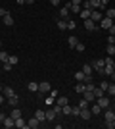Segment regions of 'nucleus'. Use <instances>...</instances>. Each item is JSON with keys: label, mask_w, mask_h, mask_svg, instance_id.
Segmentation results:
<instances>
[{"label": "nucleus", "mask_w": 115, "mask_h": 129, "mask_svg": "<svg viewBox=\"0 0 115 129\" xmlns=\"http://www.w3.org/2000/svg\"><path fill=\"white\" fill-rule=\"evenodd\" d=\"M96 102H98L102 108H109V104H111L107 96H100V98H96Z\"/></svg>", "instance_id": "5"}, {"label": "nucleus", "mask_w": 115, "mask_h": 129, "mask_svg": "<svg viewBox=\"0 0 115 129\" xmlns=\"http://www.w3.org/2000/svg\"><path fill=\"white\" fill-rule=\"evenodd\" d=\"M107 85H109V83H107V81H102V83H100V89H102V91H107Z\"/></svg>", "instance_id": "38"}, {"label": "nucleus", "mask_w": 115, "mask_h": 129, "mask_svg": "<svg viewBox=\"0 0 115 129\" xmlns=\"http://www.w3.org/2000/svg\"><path fill=\"white\" fill-rule=\"evenodd\" d=\"M81 112V106H71V116H79Z\"/></svg>", "instance_id": "35"}, {"label": "nucleus", "mask_w": 115, "mask_h": 129, "mask_svg": "<svg viewBox=\"0 0 115 129\" xmlns=\"http://www.w3.org/2000/svg\"><path fill=\"white\" fill-rule=\"evenodd\" d=\"M111 25H113V19H109V17H102V21H100V27H102V29H107V31H109Z\"/></svg>", "instance_id": "2"}, {"label": "nucleus", "mask_w": 115, "mask_h": 129, "mask_svg": "<svg viewBox=\"0 0 115 129\" xmlns=\"http://www.w3.org/2000/svg\"><path fill=\"white\" fill-rule=\"evenodd\" d=\"M105 92H109L111 96H113V94H115V83H111V85H107V91H105Z\"/></svg>", "instance_id": "36"}, {"label": "nucleus", "mask_w": 115, "mask_h": 129, "mask_svg": "<svg viewBox=\"0 0 115 129\" xmlns=\"http://www.w3.org/2000/svg\"><path fill=\"white\" fill-rule=\"evenodd\" d=\"M90 112H92V116H98V114L102 112V106H100L98 102H96V104H92V106H90Z\"/></svg>", "instance_id": "19"}, {"label": "nucleus", "mask_w": 115, "mask_h": 129, "mask_svg": "<svg viewBox=\"0 0 115 129\" xmlns=\"http://www.w3.org/2000/svg\"><path fill=\"white\" fill-rule=\"evenodd\" d=\"M105 17H109V19H115V8H109V10L105 12Z\"/></svg>", "instance_id": "30"}, {"label": "nucleus", "mask_w": 115, "mask_h": 129, "mask_svg": "<svg viewBox=\"0 0 115 129\" xmlns=\"http://www.w3.org/2000/svg\"><path fill=\"white\" fill-rule=\"evenodd\" d=\"M113 70H115V62H113Z\"/></svg>", "instance_id": "58"}, {"label": "nucleus", "mask_w": 115, "mask_h": 129, "mask_svg": "<svg viewBox=\"0 0 115 129\" xmlns=\"http://www.w3.org/2000/svg\"><path fill=\"white\" fill-rule=\"evenodd\" d=\"M0 46H2V43H0Z\"/></svg>", "instance_id": "60"}, {"label": "nucleus", "mask_w": 115, "mask_h": 129, "mask_svg": "<svg viewBox=\"0 0 115 129\" xmlns=\"http://www.w3.org/2000/svg\"><path fill=\"white\" fill-rule=\"evenodd\" d=\"M2 125H4L6 129H10V127H14V125H16V119L12 118V116H6V119L2 121Z\"/></svg>", "instance_id": "4"}, {"label": "nucleus", "mask_w": 115, "mask_h": 129, "mask_svg": "<svg viewBox=\"0 0 115 129\" xmlns=\"http://www.w3.org/2000/svg\"><path fill=\"white\" fill-rule=\"evenodd\" d=\"M0 16H2V17L8 16V10H6V8H0Z\"/></svg>", "instance_id": "47"}, {"label": "nucleus", "mask_w": 115, "mask_h": 129, "mask_svg": "<svg viewBox=\"0 0 115 129\" xmlns=\"http://www.w3.org/2000/svg\"><path fill=\"white\" fill-rule=\"evenodd\" d=\"M58 29H61V31H63V29H67V19L60 17V19H58Z\"/></svg>", "instance_id": "21"}, {"label": "nucleus", "mask_w": 115, "mask_h": 129, "mask_svg": "<svg viewBox=\"0 0 115 129\" xmlns=\"http://www.w3.org/2000/svg\"><path fill=\"white\" fill-rule=\"evenodd\" d=\"M84 29H86V31H96V23L88 17V19H84Z\"/></svg>", "instance_id": "6"}, {"label": "nucleus", "mask_w": 115, "mask_h": 129, "mask_svg": "<svg viewBox=\"0 0 115 129\" xmlns=\"http://www.w3.org/2000/svg\"><path fill=\"white\" fill-rule=\"evenodd\" d=\"M104 119H105V121H113V119H115V112H113V110H105Z\"/></svg>", "instance_id": "13"}, {"label": "nucleus", "mask_w": 115, "mask_h": 129, "mask_svg": "<svg viewBox=\"0 0 115 129\" xmlns=\"http://www.w3.org/2000/svg\"><path fill=\"white\" fill-rule=\"evenodd\" d=\"M107 43H109V44H115V35H109V39H107Z\"/></svg>", "instance_id": "46"}, {"label": "nucleus", "mask_w": 115, "mask_h": 129, "mask_svg": "<svg viewBox=\"0 0 115 129\" xmlns=\"http://www.w3.org/2000/svg\"><path fill=\"white\" fill-rule=\"evenodd\" d=\"M50 4H54V6H58V4H60V0H50Z\"/></svg>", "instance_id": "49"}, {"label": "nucleus", "mask_w": 115, "mask_h": 129, "mask_svg": "<svg viewBox=\"0 0 115 129\" xmlns=\"http://www.w3.org/2000/svg\"><path fill=\"white\" fill-rule=\"evenodd\" d=\"M94 96L96 98H100V96H104V91L100 89V87H94Z\"/></svg>", "instance_id": "31"}, {"label": "nucleus", "mask_w": 115, "mask_h": 129, "mask_svg": "<svg viewBox=\"0 0 115 129\" xmlns=\"http://www.w3.org/2000/svg\"><path fill=\"white\" fill-rule=\"evenodd\" d=\"M8 62H10L12 66H16L17 62H19V58H17V56H10V58H8Z\"/></svg>", "instance_id": "37"}, {"label": "nucleus", "mask_w": 115, "mask_h": 129, "mask_svg": "<svg viewBox=\"0 0 115 129\" xmlns=\"http://www.w3.org/2000/svg\"><path fill=\"white\" fill-rule=\"evenodd\" d=\"M35 0H25V4H33Z\"/></svg>", "instance_id": "52"}, {"label": "nucleus", "mask_w": 115, "mask_h": 129, "mask_svg": "<svg viewBox=\"0 0 115 129\" xmlns=\"http://www.w3.org/2000/svg\"><path fill=\"white\" fill-rule=\"evenodd\" d=\"M71 4H82V0H71Z\"/></svg>", "instance_id": "50"}, {"label": "nucleus", "mask_w": 115, "mask_h": 129, "mask_svg": "<svg viewBox=\"0 0 115 129\" xmlns=\"http://www.w3.org/2000/svg\"><path fill=\"white\" fill-rule=\"evenodd\" d=\"M82 94H84V98H86L88 102H94V100H96V96H94V91H84Z\"/></svg>", "instance_id": "17"}, {"label": "nucleus", "mask_w": 115, "mask_h": 129, "mask_svg": "<svg viewBox=\"0 0 115 129\" xmlns=\"http://www.w3.org/2000/svg\"><path fill=\"white\" fill-rule=\"evenodd\" d=\"M107 4H109V0H100V8H105Z\"/></svg>", "instance_id": "44"}, {"label": "nucleus", "mask_w": 115, "mask_h": 129, "mask_svg": "<svg viewBox=\"0 0 115 129\" xmlns=\"http://www.w3.org/2000/svg\"><path fill=\"white\" fill-rule=\"evenodd\" d=\"M90 14H92V10H86V8H82V10H81V17H82V19H88Z\"/></svg>", "instance_id": "26"}, {"label": "nucleus", "mask_w": 115, "mask_h": 129, "mask_svg": "<svg viewBox=\"0 0 115 129\" xmlns=\"http://www.w3.org/2000/svg\"><path fill=\"white\" fill-rule=\"evenodd\" d=\"M61 114H67V116H71V106H69V104H65V106L61 108Z\"/></svg>", "instance_id": "34"}, {"label": "nucleus", "mask_w": 115, "mask_h": 129, "mask_svg": "<svg viewBox=\"0 0 115 129\" xmlns=\"http://www.w3.org/2000/svg\"><path fill=\"white\" fill-rule=\"evenodd\" d=\"M8 104H10V106H17V104H19V96H17V94H12V96L8 98Z\"/></svg>", "instance_id": "18"}, {"label": "nucleus", "mask_w": 115, "mask_h": 129, "mask_svg": "<svg viewBox=\"0 0 115 129\" xmlns=\"http://www.w3.org/2000/svg\"><path fill=\"white\" fill-rule=\"evenodd\" d=\"M21 116H23V114H21V110H19V108H16V106L12 108V118H14V119L21 118Z\"/></svg>", "instance_id": "20"}, {"label": "nucleus", "mask_w": 115, "mask_h": 129, "mask_svg": "<svg viewBox=\"0 0 115 129\" xmlns=\"http://www.w3.org/2000/svg\"><path fill=\"white\" fill-rule=\"evenodd\" d=\"M2 94H4L6 98H10L12 94H16V91H14L12 87H4V89H2Z\"/></svg>", "instance_id": "15"}, {"label": "nucleus", "mask_w": 115, "mask_h": 129, "mask_svg": "<svg viewBox=\"0 0 115 129\" xmlns=\"http://www.w3.org/2000/svg\"><path fill=\"white\" fill-rule=\"evenodd\" d=\"M4 100H6V96H4V94H0V104L4 102Z\"/></svg>", "instance_id": "51"}, {"label": "nucleus", "mask_w": 115, "mask_h": 129, "mask_svg": "<svg viewBox=\"0 0 115 129\" xmlns=\"http://www.w3.org/2000/svg\"><path fill=\"white\" fill-rule=\"evenodd\" d=\"M111 79H113V81H115V71H113V73H111Z\"/></svg>", "instance_id": "54"}, {"label": "nucleus", "mask_w": 115, "mask_h": 129, "mask_svg": "<svg viewBox=\"0 0 115 129\" xmlns=\"http://www.w3.org/2000/svg\"><path fill=\"white\" fill-rule=\"evenodd\" d=\"M109 35H115V23L111 25V29H109Z\"/></svg>", "instance_id": "48"}, {"label": "nucleus", "mask_w": 115, "mask_h": 129, "mask_svg": "<svg viewBox=\"0 0 115 129\" xmlns=\"http://www.w3.org/2000/svg\"><path fill=\"white\" fill-rule=\"evenodd\" d=\"M75 21H67V29H71V31H75Z\"/></svg>", "instance_id": "42"}, {"label": "nucleus", "mask_w": 115, "mask_h": 129, "mask_svg": "<svg viewBox=\"0 0 115 129\" xmlns=\"http://www.w3.org/2000/svg\"><path fill=\"white\" fill-rule=\"evenodd\" d=\"M2 71H4V70H2V68H0V73H2Z\"/></svg>", "instance_id": "57"}, {"label": "nucleus", "mask_w": 115, "mask_h": 129, "mask_svg": "<svg viewBox=\"0 0 115 129\" xmlns=\"http://www.w3.org/2000/svg\"><path fill=\"white\" fill-rule=\"evenodd\" d=\"M69 44H71L73 48H75L77 44H79V39H77V37H75V35H71V37H69Z\"/></svg>", "instance_id": "29"}, {"label": "nucleus", "mask_w": 115, "mask_h": 129, "mask_svg": "<svg viewBox=\"0 0 115 129\" xmlns=\"http://www.w3.org/2000/svg\"><path fill=\"white\" fill-rule=\"evenodd\" d=\"M54 118H56V112H54V108H50V110H46V119H48V121H52Z\"/></svg>", "instance_id": "25"}, {"label": "nucleus", "mask_w": 115, "mask_h": 129, "mask_svg": "<svg viewBox=\"0 0 115 129\" xmlns=\"http://www.w3.org/2000/svg\"><path fill=\"white\" fill-rule=\"evenodd\" d=\"M113 112H115V108H113Z\"/></svg>", "instance_id": "61"}, {"label": "nucleus", "mask_w": 115, "mask_h": 129, "mask_svg": "<svg viewBox=\"0 0 115 129\" xmlns=\"http://www.w3.org/2000/svg\"><path fill=\"white\" fill-rule=\"evenodd\" d=\"M102 17H104V16H102V14H100L98 10H92V14H90V19H92L94 23H98V21H102Z\"/></svg>", "instance_id": "7"}, {"label": "nucleus", "mask_w": 115, "mask_h": 129, "mask_svg": "<svg viewBox=\"0 0 115 129\" xmlns=\"http://www.w3.org/2000/svg\"><path fill=\"white\" fill-rule=\"evenodd\" d=\"M52 91V87H50L48 81H42V83H38V92H50Z\"/></svg>", "instance_id": "3"}, {"label": "nucleus", "mask_w": 115, "mask_h": 129, "mask_svg": "<svg viewBox=\"0 0 115 129\" xmlns=\"http://www.w3.org/2000/svg\"><path fill=\"white\" fill-rule=\"evenodd\" d=\"M90 66H92L94 71H98V73H102V75H104V68H105V62H104V60H94Z\"/></svg>", "instance_id": "1"}, {"label": "nucleus", "mask_w": 115, "mask_h": 129, "mask_svg": "<svg viewBox=\"0 0 115 129\" xmlns=\"http://www.w3.org/2000/svg\"><path fill=\"white\" fill-rule=\"evenodd\" d=\"M16 127L25 129V127H27V119H23V116H21V118H17V119H16Z\"/></svg>", "instance_id": "12"}, {"label": "nucleus", "mask_w": 115, "mask_h": 129, "mask_svg": "<svg viewBox=\"0 0 115 129\" xmlns=\"http://www.w3.org/2000/svg\"><path fill=\"white\" fill-rule=\"evenodd\" d=\"M84 87H86V85H84L82 81H79V85L75 87V92H84Z\"/></svg>", "instance_id": "28"}, {"label": "nucleus", "mask_w": 115, "mask_h": 129, "mask_svg": "<svg viewBox=\"0 0 115 129\" xmlns=\"http://www.w3.org/2000/svg\"><path fill=\"white\" fill-rule=\"evenodd\" d=\"M88 8H90V10H98L100 8V0H90V2H88Z\"/></svg>", "instance_id": "24"}, {"label": "nucleus", "mask_w": 115, "mask_h": 129, "mask_svg": "<svg viewBox=\"0 0 115 129\" xmlns=\"http://www.w3.org/2000/svg\"><path fill=\"white\" fill-rule=\"evenodd\" d=\"M79 106H81V108H88V100H86V98H82L81 102H79Z\"/></svg>", "instance_id": "40"}, {"label": "nucleus", "mask_w": 115, "mask_h": 129, "mask_svg": "<svg viewBox=\"0 0 115 129\" xmlns=\"http://www.w3.org/2000/svg\"><path fill=\"white\" fill-rule=\"evenodd\" d=\"M113 102H115V94H113Z\"/></svg>", "instance_id": "59"}, {"label": "nucleus", "mask_w": 115, "mask_h": 129, "mask_svg": "<svg viewBox=\"0 0 115 129\" xmlns=\"http://www.w3.org/2000/svg\"><path fill=\"white\" fill-rule=\"evenodd\" d=\"M2 89H4V87H2V85H0V92H2Z\"/></svg>", "instance_id": "55"}, {"label": "nucleus", "mask_w": 115, "mask_h": 129, "mask_svg": "<svg viewBox=\"0 0 115 129\" xmlns=\"http://www.w3.org/2000/svg\"><path fill=\"white\" fill-rule=\"evenodd\" d=\"M2 70H4V71H10V70H12V64H10V62H4V66H2Z\"/></svg>", "instance_id": "39"}, {"label": "nucleus", "mask_w": 115, "mask_h": 129, "mask_svg": "<svg viewBox=\"0 0 115 129\" xmlns=\"http://www.w3.org/2000/svg\"><path fill=\"white\" fill-rule=\"evenodd\" d=\"M105 127H109V129H115V119H113V121H105Z\"/></svg>", "instance_id": "43"}, {"label": "nucleus", "mask_w": 115, "mask_h": 129, "mask_svg": "<svg viewBox=\"0 0 115 129\" xmlns=\"http://www.w3.org/2000/svg\"><path fill=\"white\" fill-rule=\"evenodd\" d=\"M2 19H4V25H8V27H12V25H14V17H12L10 14H8V16H4Z\"/></svg>", "instance_id": "23"}, {"label": "nucleus", "mask_w": 115, "mask_h": 129, "mask_svg": "<svg viewBox=\"0 0 115 129\" xmlns=\"http://www.w3.org/2000/svg\"><path fill=\"white\" fill-rule=\"evenodd\" d=\"M56 104L63 108L65 104H69V98H67V96H56Z\"/></svg>", "instance_id": "9"}, {"label": "nucleus", "mask_w": 115, "mask_h": 129, "mask_svg": "<svg viewBox=\"0 0 115 129\" xmlns=\"http://www.w3.org/2000/svg\"><path fill=\"white\" fill-rule=\"evenodd\" d=\"M69 14H71V12H69V6H63V8L60 10V17H63V19H67Z\"/></svg>", "instance_id": "16"}, {"label": "nucleus", "mask_w": 115, "mask_h": 129, "mask_svg": "<svg viewBox=\"0 0 115 129\" xmlns=\"http://www.w3.org/2000/svg\"><path fill=\"white\" fill-rule=\"evenodd\" d=\"M84 77H86V75L82 73V70H81V71H77V73H75V79H77V81H84Z\"/></svg>", "instance_id": "32"}, {"label": "nucleus", "mask_w": 115, "mask_h": 129, "mask_svg": "<svg viewBox=\"0 0 115 129\" xmlns=\"http://www.w3.org/2000/svg\"><path fill=\"white\" fill-rule=\"evenodd\" d=\"M38 125H40V121H38L37 118H31V119H27V127H31V129H37Z\"/></svg>", "instance_id": "10"}, {"label": "nucleus", "mask_w": 115, "mask_h": 129, "mask_svg": "<svg viewBox=\"0 0 115 129\" xmlns=\"http://www.w3.org/2000/svg\"><path fill=\"white\" fill-rule=\"evenodd\" d=\"M82 2H90V0H82Z\"/></svg>", "instance_id": "56"}, {"label": "nucleus", "mask_w": 115, "mask_h": 129, "mask_svg": "<svg viewBox=\"0 0 115 129\" xmlns=\"http://www.w3.org/2000/svg\"><path fill=\"white\" fill-rule=\"evenodd\" d=\"M8 58H10V54L6 50H0V62H8Z\"/></svg>", "instance_id": "27"}, {"label": "nucleus", "mask_w": 115, "mask_h": 129, "mask_svg": "<svg viewBox=\"0 0 115 129\" xmlns=\"http://www.w3.org/2000/svg\"><path fill=\"white\" fill-rule=\"evenodd\" d=\"M75 50H77V52H82V50H84V44H82V43H79V44L75 46Z\"/></svg>", "instance_id": "41"}, {"label": "nucleus", "mask_w": 115, "mask_h": 129, "mask_svg": "<svg viewBox=\"0 0 115 129\" xmlns=\"http://www.w3.org/2000/svg\"><path fill=\"white\" fill-rule=\"evenodd\" d=\"M67 6H69V12H73V14H81V10H82L81 4H67Z\"/></svg>", "instance_id": "14"}, {"label": "nucleus", "mask_w": 115, "mask_h": 129, "mask_svg": "<svg viewBox=\"0 0 115 129\" xmlns=\"http://www.w3.org/2000/svg\"><path fill=\"white\" fill-rule=\"evenodd\" d=\"M105 50H107V56H113V54H115V44H107V48H105Z\"/></svg>", "instance_id": "33"}, {"label": "nucleus", "mask_w": 115, "mask_h": 129, "mask_svg": "<svg viewBox=\"0 0 115 129\" xmlns=\"http://www.w3.org/2000/svg\"><path fill=\"white\" fill-rule=\"evenodd\" d=\"M27 89H29L31 92H37V91H38V83H37V81H31V83L27 85Z\"/></svg>", "instance_id": "22"}, {"label": "nucleus", "mask_w": 115, "mask_h": 129, "mask_svg": "<svg viewBox=\"0 0 115 129\" xmlns=\"http://www.w3.org/2000/svg\"><path fill=\"white\" fill-rule=\"evenodd\" d=\"M17 4H25V0H16Z\"/></svg>", "instance_id": "53"}, {"label": "nucleus", "mask_w": 115, "mask_h": 129, "mask_svg": "<svg viewBox=\"0 0 115 129\" xmlns=\"http://www.w3.org/2000/svg\"><path fill=\"white\" fill-rule=\"evenodd\" d=\"M54 112H56V114H61V106H58V104H54Z\"/></svg>", "instance_id": "45"}, {"label": "nucleus", "mask_w": 115, "mask_h": 129, "mask_svg": "<svg viewBox=\"0 0 115 129\" xmlns=\"http://www.w3.org/2000/svg\"><path fill=\"white\" fill-rule=\"evenodd\" d=\"M35 118H37L38 121L42 123L44 119H46V112H44V110H37V112H35Z\"/></svg>", "instance_id": "11"}, {"label": "nucleus", "mask_w": 115, "mask_h": 129, "mask_svg": "<svg viewBox=\"0 0 115 129\" xmlns=\"http://www.w3.org/2000/svg\"><path fill=\"white\" fill-rule=\"evenodd\" d=\"M79 116H81V119H90L92 112H90L88 108H81V112H79Z\"/></svg>", "instance_id": "8"}]
</instances>
